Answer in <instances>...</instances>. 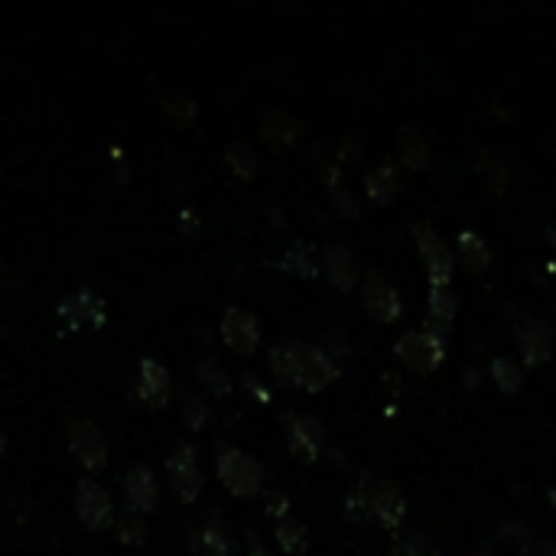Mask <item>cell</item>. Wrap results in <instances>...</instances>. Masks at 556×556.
Instances as JSON below:
<instances>
[{"mask_svg": "<svg viewBox=\"0 0 556 556\" xmlns=\"http://www.w3.org/2000/svg\"><path fill=\"white\" fill-rule=\"evenodd\" d=\"M270 368H274L283 384H296L313 394L322 391L339 374V365L329 358L326 348L300 339H283L270 348Z\"/></svg>", "mask_w": 556, "mask_h": 556, "instance_id": "cell-1", "label": "cell"}, {"mask_svg": "<svg viewBox=\"0 0 556 556\" xmlns=\"http://www.w3.org/2000/svg\"><path fill=\"white\" fill-rule=\"evenodd\" d=\"M215 469L222 485L238 498H254L264 491V465L257 462L251 452H244L231 443H218L215 452Z\"/></svg>", "mask_w": 556, "mask_h": 556, "instance_id": "cell-2", "label": "cell"}, {"mask_svg": "<svg viewBox=\"0 0 556 556\" xmlns=\"http://www.w3.org/2000/svg\"><path fill=\"white\" fill-rule=\"evenodd\" d=\"M361 514H368L374 524L381 527H397L407 514V498L391 478H368L358 491Z\"/></svg>", "mask_w": 556, "mask_h": 556, "instance_id": "cell-3", "label": "cell"}, {"mask_svg": "<svg viewBox=\"0 0 556 556\" xmlns=\"http://www.w3.org/2000/svg\"><path fill=\"white\" fill-rule=\"evenodd\" d=\"M75 514H79V521L88 530H105L118 521V508H114L111 491L92 475L79 478V485H75Z\"/></svg>", "mask_w": 556, "mask_h": 556, "instance_id": "cell-4", "label": "cell"}, {"mask_svg": "<svg viewBox=\"0 0 556 556\" xmlns=\"http://www.w3.org/2000/svg\"><path fill=\"white\" fill-rule=\"evenodd\" d=\"M166 472H170V485H173V495L192 504L199 501L202 495V469H199V449L192 443H176L173 452L166 456Z\"/></svg>", "mask_w": 556, "mask_h": 556, "instance_id": "cell-5", "label": "cell"}, {"mask_svg": "<svg viewBox=\"0 0 556 556\" xmlns=\"http://www.w3.org/2000/svg\"><path fill=\"white\" fill-rule=\"evenodd\" d=\"M69 449L72 456L82 462L85 472H101L108 465V436L101 433V426L92 420H72L69 423Z\"/></svg>", "mask_w": 556, "mask_h": 556, "instance_id": "cell-6", "label": "cell"}, {"mask_svg": "<svg viewBox=\"0 0 556 556\" xmlns=\"http://www.w3.org/2000/svg\"><path fill=\"white\" fill-rule=\"evenodd\" d=\"M56 316L66 322V329L79 332V329H101L108 322V309L105 300L95 290H75L66 293L56 306Z\"/></svg>", "mask_w": 556, "mask_h": 556, "instance_id": "cell-7", "label": "cell"}, {"mask_svg": "<svg viewBox=\"0 0 556 556\" xmlns=\"http://www.w3.org/2000/svg\"><path fill=\"white\" fill-rule=\"evenodd\" d=\"M394 355L404 358L410 368L417 371H433L443 365L446 358V342H439L436 335L423 332V329H410L394 342Z\"/></svg>", "mask_w": 556, "mask_h": 556, "instance_id": "cell-8", "label": "cell"}, {"mask_svg": "<svg viewBox=\"0 0 556 556\" xmlns=\"http://www.w3.org/2000/svg\"><path fill=\"white\" fill-rule=\"evenodd\" d=\"M283 430H287V443L296 459L313 462L319 459L322 446H326V430L313 413H287L283 417Z\"/></svg>", "mask_w": 556, "mask_h": 556, "instance_id": "cell-9", "label": "cell"}, {"mask_svg": "<svg viewBox=\"0 0 556 556\" xmlns=\"http://www.w3.org/2000/svg\"><path fill=\"white\" fill-rule=\"evenodd\" d=\"M361 303H365L368 316L374 322H394L400 316V309H404L397 287L384 274H378V270H368L365 274V283H361Z\"/></svg>", "mask_w": 556, "mask_h": 556, "instance_id": "cell-10", "label": "cell"}, {"mask_svg": "<svg viewBox=\"0 0 556 556\" xmlns=\"http://www.w3.org/2000/svg\"><path fill=\"white\" fill-rule=\"evenodd\" d=\"M222 339L231 352L251 355L257 345H261V322L244 306H228L222 316Z\"/></svg>", "mask_w": 556, "mask_h": 556, "instance_id": "cell-11", "label": "cell"}, {"mask_svg": "<svg viewBox=\"0 0 556 556\" xmlns=\"http://www.w3.org/2000/svg\"><path fill=\"white\" fill-rule=\"evenodd\" d=\"M124 498L127 508L137 514H153L160 508V482L147 462H134L124 475Z\"/></svg>", "mask_w": 556, "mask_h": 556, "instance_id": "cell-12", "label": "cell"}, {"mask_svg": "<svg viewBox=\"0 0 556 556\" xmlns=\"http://www.w3.org/2000/svg\"><path fill=\"white\" fill-rule=\"evenodd\" d=\"M413 231H417V244H420L423 261H426V274H430V283H449L452 267H456V257H452V251L443 244V238L433 231V225L420 222Z\"/></svg>", "mask_w": 556, "mask_h": 556, "instance_id": "cell-13", "label": "cell"}, {"mask_svg": "<svg viewBox=\"0 0 556 556\" xmlns=\"http://www.w3.org/2000/svg\"><path fill=\"white\" fill-rule=\"evenodd\" d=\"M189 550L192 556H238L235 537L228 534V527L215 517H205L202 524L189 530Z\"/></svg>", "mask_w": 556, "mask_h": 556, "instance_id": "cell-14", "label": "cell"}, {"mask_svg": "<svg viewBox=\"0 0 556 556\" xmlns=\"http://www.w3.org/2000/svg\"><path fill=\"white\" fill-rule=\"evenodd\" d=\"M137 397L150 407H166L173 397V374L157 358H144L137 365Z\"/></svg>", "mask_w": 556, "mask_h": 556, "instance_id": "cell-15", "label": "cell"}, {"mask_svg": "<svg viewBox=\"0 0 556 556\" xmlns=\"http://www.w3.org/2000/svg\"><path fill=\"white\" fill-rule=\"evenodd\" d=\"M514 339L530 365H543L553 355V332L540 316H527L514 326Z\"/></svg>", "mask_w": 556, "mask_h": 556, "instance_id": "cell-16", "label": "cell"}, {"mask_svg": "<svg viewBox=\"0 0 556 556\" xmlns=\"http://www.w3.org/2000/svg\"><path fill=\"white\" fill-rule=\"evenodd\" d=\"M322 267H326V277H329L339 290L352 293V290L358 287L355 257H352V251L345 248V244H326V248H322Z\"/></svg>", "mask_w": 556, "mask_h": 556, "instance_id": "cell-17", "label": "cell"}, {"mask_svg": "<svg viewBox=\"0 0 556 556\" xmlns=\"http://www.w3.org/2000/svg\"><path fill=\"white\" fill-rule=\"evenodd\" d=\"M397 170H394V163H378L374 170H368L365 176V192L374 199V202H391L397 196Z\"/></svg>", "mask_w": 556, "mask_h": 556, "instance_id": "cell-18", "label": "cell"}, {"mask_svg": "<svg viewBox=\"0 0 556 556\" xmlns=\"http://www.w3.org/2000/svg\"><path fill=\"white\" fill-rule=\"evenodd\" d=\"M196 378H199V384L212 397H225V394H231V387H235V384H231V374L225 371V365L215 355L199 361V365H196Z\"/></svg>", "mask_w": 556, "mask_h": 556, "instance_id": "cell-19", "label": "cell"}, {"mask_svg": "<svg viewBox=\"0 0 556 556\" xmlns=\"http://www.w3.org/2000/svg\"><path fill=\"white\" fill-rule=\"evenodd\" d=\"M459 257H462L465 267L485 270V267L491 264V248H488V241H485L482 235H478V231L465 228L462 235H459Z\"/></svg>", "mask_w": 556, "mask_h": 556, "instance_id": "cell-20", "label": "cell"}, {"mask_svg": "<svg viewBox=\"0 0 556 556\" xmlns=\"http://www.w3.org/2000/svg\"><path fill=\"white\" fill-rule=\"evenodd\" d=\"M114 530H118L121 543H127V547H144V540H147V517L127 508V511L118 514V521H114Z\"/></svg>", "mask_w": 556, "mask_h": 556, "instance_id": "cell-21", "label": "cell"}, {"mask_svg": "<svg viewBox=\"0 0 556 556\" xmlns=\"http://www.w3.org/2000/svg\"><path fill=\"white\" fill-rule=\"evenodd\" d=\"M400 160H404L407 166H413V170H420V166L430 163V147H426L423 134L413 131V127L400 131Z\"/></svg>", "mask_w": 556, "mask_h": 556, "instance_id": "cell-22", "label": "cell"}, {"mask_svg": "<svg viewBox=\"0 0 556 556\" xmlns=\"http://www.w3.org/2000/svg\"><path fill=\"white\" fill-rule=\"evenodd\" d=\"M274 537H277V543L287 553H303L306 550V540H309L306 527L296 521V517H280L277 527H274Z\"/></svg>", "mask_w": 556, "mask_h": 556, "instance_id": "cell-23", "label": "cell"}, {"mask_svg": "<svg viewBox=\"0 0 556 556\" xmlns=\"http://www.w3.org/2000/svg\"><path fill=\"white\" fill-rule=\"evenodd\" d=\"M456 290L449 287V283H433L430 287V319H439V322H452L456 316Z\"/></svg>", "mask_w": 556, "mask_h": 556, "instance_id": "cell-24", "label": "cell"}, {"mask_svg": "<svg viewBox=\"0 0 556 556\" xmlns=\"http://www.w3.org/2000/svg\"><path fill=\"white\" fill-rule=\"evenodd\" d=\"M491 378H495V384L501 387V391L514 394V391H521L524 371H521V365H517V361H511V358L501 355V358L491 361Z\"/></svg>", "mask_w": 556, "mask_h": 556, "instance_id": "cell-25", "label": "cell"}, {"mask_svg": "<svg viewBox=\"0 0 556 556\" xmlns=\"http://www.w3.org/2000/svg\"><path fill=\"white\" fill-rule=\"evenodd\" d=\"M225 163L238 179H251L254 170H257V153H254L251 144H231L225 150Z\"/></svg>", "mask_w": 556, "mask_h": 556, "instance_id": "cell-26", "label": "cell"}, {"mask_svg": "<svg viewBox=\"0 0 556 556\" xmlns=\"http://www.w3.org/2000/svg\"><path fill=\"white\" fill-rule=\"evenodd\" d=\"M209 420H212L209 400L199 397V394H186V400H183V423L189 426V430L199 433V430H205V426H209Z\"/></svg>", "mask_w": 556, "mask_h": 556, "instance_id": "cell-27", "label": "cell"}, {"mask_svg": "<svg viewBox=\"0 0 556 556\" xmlns=\"http://www.w3.org/2000/svg\"><path fill=\"white\" fill-rule=\"evenodd\" d=\"M397 556H436V550H433V540L423 530H407L397 540Z\"/></svg>", "mask_w": 556, "mask_h": 556, "instance_id": "cell-28", "label": "cell"}, {"mask_svg": "<svg viewBox=\"0 0 556 556\" xmlns=\"http://www.w3.org/2000/svg\"><path fill=\"white\" fill-rule=\"evenodd\" d=\"M296 131H300V124H296L293 118H287V114H270V118L264 121V137L274 140V144H283V140H293Z\"/></svg>", "mask_w": 556, "mask_h": 556, "instance_id": "cell-29", "label": "cell"}, {"mask_svg": "<svg viewBox=\"0 0 556 556\" xmlns=\"http://www.w3.org/2000/svg\"><path fill=\"white\" fill-rule=\"evenodd\" d=\"M283 267L293 270V274H300V277H316V261H313V254H309L306 244H293L287 257H283Z\"/></svg>", "mask_w": 556, "mask_h": 556, "instance_id": "cell-30", "label": "cell"}, {"mask_svg": "<svg viewBox=\"0 0 556 556\" xmlns=\"http://www.w3.org/2000/svg\"><path fill=\"white\" fill-rule=\"evenodd\" d=\"M241 387H244V391H248L254 400H261V404H270V400H274V394H270V387H267L261 378H257L254 371H244V374H241Z\"/></svg>", "mask_w": 556, "mask_h": 556, "instance_id": "cell-31", "label": "cell"}, {"mask_svg": "<svg viewBox=\"0 0 556 556\" xmlns=\"http://www.w3.org/2000/svg\"><path fill=\"white\" fill-rule=\"evenodd\" d=\"M524 556H556V543L547 537H537V534H524Z\"/></svg>", "mask_w": 556, "mask_h": 556, "instance_id": "cell-32", "label": "cell"}, {"mask_svg": "<svg viewBox=\"0 0 556 556\" xmlns=\"http://www.w3.org/2000/svg\"><path fill=\"white\" fill-rule=\"evenodd\" d=\"M267 514H274L277 521L280 517H290V498H287V491H267Z\"/></svg>", "mask_w": 556, "mask_h": 556, "instance_id": "cell-33", "label": "cell"}, {"mask_svg": "<svg viewBox=\"0 0 556 556\" xmlns=\"http://www.w3.org/2000/svg\"><path fill=\"white\" fill-rule=\"evenodd\" d=\"M329 352V358L332 361H339V358H345L348 355V342H345V335L342 332H326V345H322Z\"/></svg>", "mask_w": 556, "mask_h": 556, "instance_id": "cell-34", "label": "cell"}, {"mask_svg": "<svg viewBox=\"0 0 556 556\" xmlns=\"http://www.w3.org/2000/svg\"><path fill=\"white\" fill-rule=\"evenodd\" d=\"M332 202L339 205V212L342 215H355L358 212V202H355V196L348 189H342V186H332Z\"/></svg>", "mask_w": 556, "mask_h": 556, "instance_id": "cell-35", "label": "cell"}, {"mask_svg": "<svg viewBox=\"0 0 556 556\" xmlns=\"http://www.w3.org/2000/svg\"><path fill=\"white\" fill-rule=\"evenodd\" d=\"M179 228H183V235H189V238L199 235V212L192 209V205H186V209L179 212Z\"/></svg>", "mask_w": 556, "mask_h": 556, "instance_id": "cell-36", "label": "cell"}, {"mask_svg": "<svg viewBox=\"0 0 556 556\" xmlns=\"http://www.w3.org/2000/svg\"><path fill=\"white\" fill-rule=\"evenodd\" d=\"M248 540H251V550H248V556H277V553H270L261 540H257L254 530H248Z\"/></svg>", "mask_w": 556, "mask_h": 556, "instance_id": "cell-37", "label": "cell"}, {"mask_svg": "<svg viewBox=\"0 0 556 556\" xmlns=\"http://www.w3.org/2000/svg\"><path fill=\"white\" fill-rule=\"evenodd\" d=\"M547 238H550V244H556V225L547 228Z\"/></svg>", "mask_w": 556, "mask_h": 556, "instance_id": "cell-38", "label": "cell"}, {"mask_svg": "<svg viewBox=\"0 0 556 556\" xmlns=\"http://www.w3.org/2000/svg\"><path fill=\"white\" fill-rule=\"evenodd\" d=\"M4 449H7V433L0 430V452H4Z\"/></svg>", "mask_w": 556, "mask_h": 556, "instance_id": "cell-39", "label": "cell"}]
</instances>
